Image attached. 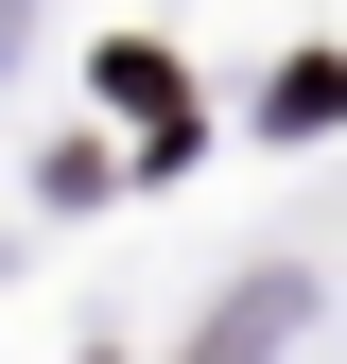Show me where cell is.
Here are the masks:
<instances>
[{"mask_svg":"<svg viewBox=\"0 0 347 364\" xmlns=\"http://www.w3.org/2000/svg\"><path fill=\"white\" fill-rule=\"evenodd\" d=\"M260 347H278V295H243V312H226V330H208V347H191V364H260Z\"/></svg>","mask_w":347,"mask_h":364,"instance_id":"cell-2","label":"cell"},{"mask_svg":"<svg viewBox=\"0 0 347 364\" xmlns=\"http://www.w3.org/2000/svg\"><path fill=\"white\" fill-rule=\"evenodd\" d=\"M105 105H122V122H139V139H156V156H191V87H174V70L139 53V35H122V53H105Z\"/></svg>","mask_w":347,"mask_h":364,"instance_id":"cell-1","label":"cell"}]
</instances>
